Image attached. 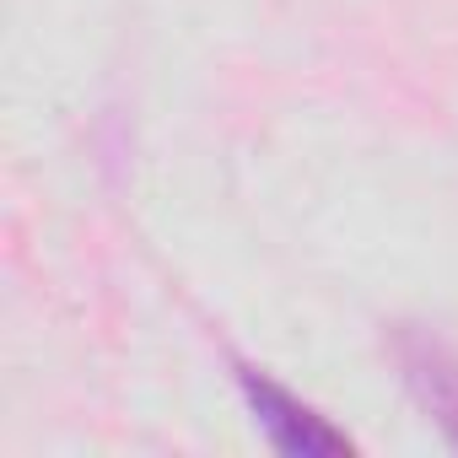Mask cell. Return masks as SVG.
I'll return each instance as SVG.
<instances>
[{
  "mask_svg": "<svg viewBox=\"0 0 458 458\" xmlns=\"http://www.w3.org/2000/svg\"><path fill=\"white\" fill-rule=\"evenodd\" d=\"M238 394L254 415V426L265 431V442L276 453H292V458H335V453H356V442L329 426L313 404H302L292 388H281L270 372L259 367H238Z\"/></svg>",
  "mask_w": 458,
  "mask_h": 458,
  "instance_id": "6da1fadb",
  "label": "cell"
},
{
  "mask_svg": "<svg viewBox=\"0 0 458 458\" xmlns=\"http://www.w3.org/2000/svg\"><path fill=\"white\" fill-rule=\"evenodd\" d=\"M394 356H399L410 399L437 420V431L447 437V447H458V356H453V345H442L437 335L404 324L394 335Z\"/></svg>",
  "mask_w": 458,
  "mask_h": 458,
  "instance_id": "7a4b0ae2",
  "label": "cell"
}]
</instances>
